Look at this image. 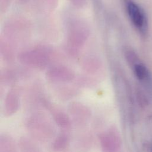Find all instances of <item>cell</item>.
<instances>
[{"label":"cell","instance_id":"1","mask_svg":"<svg viewBox=\"0 0 152 152\" xmlns=\"http://www.w3.org/2000/svg\"><path fill=\"white\" fill-rule=\"evenodd\" d=\"M26 127L35 140L45 142L55 135V128L45 113L37 112L31 115L26 121Z\"/></svg>","mask_w":152,"mask_h":152},{"label":"cell","instance_id":"2","mask_svg":"<svg viewBox=\"0 0 152 152\" xmlns=\"http://www.w3.org/2000/svg\"><path fill=\"white\" fill-rule=\"evenodd\" d=\"M98 139L103 152H118L121 148V137L115 126H110L107 130L100 132Z\"/></svg>","mask_w":152,"mask_h":152},{"label":"cell","instance_id":"3","mask_svg":"<svg viewBox=\"0 0 152 152\" xmlns=\"http://www.w3.org/2000/svg\"><path fill=\"white\" fill-rule=\"evenodd\" d=\"M68 111L71 118L79 125L86 124L91 116L90 109L80 103H71L69 106Z\"/></svg>","mask_w":152,"mask_h":152},{"label":"cell","instance_id":"4","mask_svg":"<svg viewBox=\"0 0 152 152\" xmlns=\"http://www.w3.org/2000/svg\"><path fill=\"white\" fill-rule=\"evenodd\" d=\"M128 14L133 24L140 31L145 30L146 20L144 12L135 3L128 1L126 5Z\"/></svg>","mask_w":152,"mask_h":152},{"label":"cell","instance_id":"5","mask_svg":"<svg viewBox=\"0 0 152 152\" xmlns=\"http://www.w3.org/2000/svg\"><path fill=\"white\" fill-rule=\"evenodd\" d=\"M45 107L49 110L55 124L63 131H68L71 126V120L69 115L61 109L46 103Z\"/></svg>","mask_w":152,"mask_h":152},{"label":"cell","instance_id":"6","mask_svg":"<svg viewBox=\"0 0 152 152\" xmlns=\"http://www.w3.org/2000/svg\"><path fill=\"white\" fill-rule=\"evenodd\" d=\"M71 141L68 131H62L52 141L51 149L53 152H63L69 145Z\"/></svg>","mask_w":152,"mask_h":152},{"label":"cell","instance_id":"7","mask_svg":"<svg viewBox=\"0 0 152 152\" xmlns=\"http://www.w3.org/2000/svg\"><path fill=\"white\" fill-rule=\"evenodd\" d=\"M19 107L18 99L14 94H10L5 100L4 104V113L6 116H11L15 114Z\"/></svg>","mask_w":152,"mask_h":152},{"label":"cell","instance_id":"8","mask_svg":"<svg viewBox=\"0 0 152 152\" xmlns=\"http://www.w3.org/2000/svg\"><path fill=\"white\" fill-rule=\"evenodd\" d=\"M18 146L20 152H42L37 144L27 137H21L20 138Z\"/></svg>","mask_w":152,"mask_h":152},{"label":"cell","instance_id":"9","mask_svg":"<svg viewBox=\"0 0 152 152\" xmlns=\"http://www.w3.org/2000/svg\"><path fill=\"white\" fill-rule=\"evenodd\" d=\"M0 152H17L15 141L12 137L7 134H1Z\"/></svg>","mask_w":152,"mask_h":152},{"label":"cell","instance_id":"10","mask_svg":"<svg viewBox=\"0 0 152 152\" xmlns=\"http://www.w3.org/2000/svg\"><path fill=\"white\" fill-rule=\"evenodd\" d=\"M134 73L136 77L140 81H144L148 77V72L145 66L142 64L136 63L134 66Z\"/></svg>","mask_w":152,"mask_h":152},{"label":"cell","instance_id":"11","mask_svg":"<svg viewBox=\"0 0 152 152\" xmlns=\"http://www.w3.org/2000/svg\"><path fill=\"white\" fill-rule=\"evenodd\" d=\"M151 152H152V147H151Z\"/></svg>","mask_w":152,"mask_h":152}]
</instances>
